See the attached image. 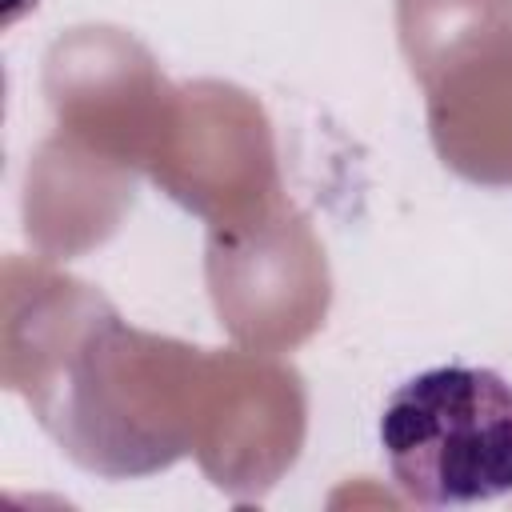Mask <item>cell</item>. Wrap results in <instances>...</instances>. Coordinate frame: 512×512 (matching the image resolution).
Listing matches in <instances>:
<instances>
[{"label": "cell", "instance_id": "cell-1", "mask_svg": "<svg viewBox=\"0 0 512 512\" xmlns=\"http://www.w3.org/2000/svg\"><path fill=\"white\" fill-rule=\"evenodd\" d=\"M380 448L420 504L496 500L512 492V384L472 364L428 368L384 400Z\"/></svg>", "mask_w": 512, "mask_h": 512}]
</instances>
